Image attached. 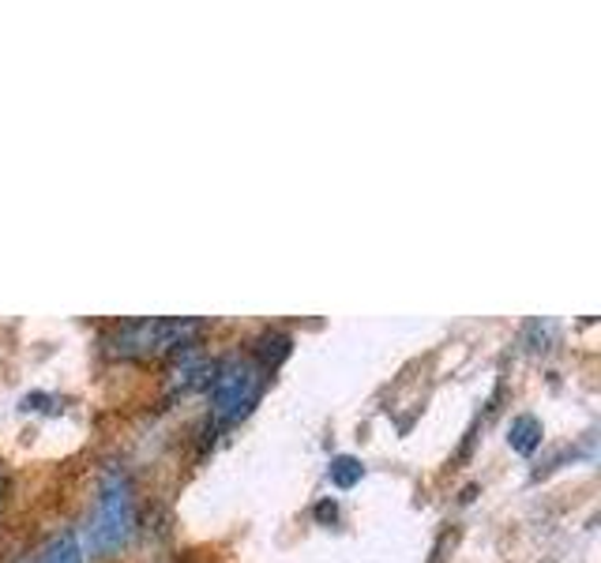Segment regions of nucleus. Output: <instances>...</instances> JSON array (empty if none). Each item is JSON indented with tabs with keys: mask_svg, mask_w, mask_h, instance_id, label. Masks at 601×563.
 <instances>
[{
	"mask_svg": "<svg viewBox=\"0 0 601 563\" xmlns=\"http://www.w3.org/2000/svg\"><path fill=\"white\" fill-rule=\"evenodd\" d=\"M136 534V496H132V481L120 466H110L102 473L99 485V500H94V515H91V549L110 556L120 552Z\"/></svg>",
	"mask_w": 601,
	"mask_h": 563,
	"instance_id": "1",
	"label": "nucleus"
},
{
	"mask_svg": "<svg viewBox=\"0 0 601 563\" xmlns=\"http://www.w3.org/2000/svg\"><path fill=\"white\" fill-rule=\"evenodd\" d=\"M203 331V320L192 316H154V320H132L105 338V354L140 361V357H158L177 346H192V338Z\"/></svg>",
	"mask_w": 601,
	"mask_h": 563,
	"instance_id": "2",
	"label": "nucleus"
},
{
	"mask_svg": "<svg viewBox=\"0 0 601 563\" xmlns=\"http://www.w3.org/2000/svg\"><path fill=\"white\" fill-rule=\"evenodd\" d=\"M264 380L267 372L259 369L256 361H245V357H230V361H218V372L210 380V413L215 421L233 424L241 418H248L252 406L264 395Z\"/></svg>",
	"mask_w": 601,
	"mask_h": 563,
	"instance_id": "3",
	"label": "nucleus"
},
{
	"mask_svg": "<svg viewBox=\"0 0 601 563\" xmlns=\"http://www.w3.org/2000/svg\"><path fill=\"white\" fill-rule=\"evenodd\" d=\"M215 372H218V361H203V357H192L189 354L181 361V369L174 372V380H169L166 395L177 398V395H189V391H196V387H210Z\"/></svg>",
	"mask_w": 601,
	"mask_h": 563,
	"instance_id": "4",
	"label": "nucleus"
},
{
	"mask_svg": "<svg viewBox=\"0 0 601 563\" xmlns=\"http://www.w3.org/2000/svg\"><path fill=\"white\" fill-rule=\"evenodd\" d=\"M290 354H294V338H290L286 331H264L252 342V361L264 372H274Z\"/></svg>",
	"mask_w": 601,
	"mask_h": 563,
	"instance_id": "5",
	"label": "nucleus"
},
{
	"mask_svg": "<svg viewBox=\"0 0 601 563\" xmlns=\"http://www.w3.org/2000/svg\"><path fill=\"white\" fill-rule=\"evenodd\" d=\"M35 563H84V545H79V529H61L42 545Z\"/></svg>",
	"mask_w": 601,
	"mask_h": 563,
	"instance_id": "6",
	"label": "nucleus"
},
{
	"mask_svg": "<svg viewBox=\"0 0 601 563\" xmlns=\"http://www.w3.org/2000/svg\"><path fill=\"white\" fill-rule=\"evenodd\" d=\"M508 444L515 455H534L541 447V421L534 413H519L508 428Z\"/></svg>",
	"mask_w": 601,
	"mask_h": 563,
	"instance_id": "7",
	"label": "nucleus"
},
{
	"mask_svg": "<svg viewBox=\"0 0 601 563\" xmlns=\"http://www.w3.org/2000/svg\"><path fill=\"white\" fill-rule=\"evenodd\" d=\"M328 477H331V485L346 492V488H354L357 481L365 477V466H361V459H354V455H338V459H331Z\"/></svg>",
	"mask_w": 601,
	"mask_h": 563,
	"instance_id": "8",
	"label": "nucleus"
},
{
	"mask_svg": "<svg viewBox=\"0 0 601 563\" xmlns=\"http://www.w3.org/2000/svg\"><path fill=\"white\" fill-rule=\"evenodd\" d=\"M552 342H557V328H552L549 320H534V323H526V346L538 354V349H549Z\"/></svg>",
	"mask_w": 601,
	"mask_h": 563,
	"instance_id": "9",
	"label": "nucleus"
},
{
	"mask_svg": "<svg viewBox=\"0 0 601 563\" xmlns=\"http://www.w3.org/2000/svg\"><path fill=\"white\" fill-rule=\"evenodd\" d=\"M316 519H320V522H335L338 519V503L335 500H320V503H316Z\"/></svg>",
	"mask_w": 601,
	"mask_h": 563,
	"instance_id": "10",
	"label": "nucleus"
},
{
	"mask_svg": "<svg viewBox=\"0 0 601 563\" xmlns=\"http://www.w3.org/2000/svg\"><path fill=\"white\" fill-rule=\"evenodd\" d=\"M15 563H35V560H30V556H20V560H15Z\"/></svg>",
	"mask_w": 601,
	"mask_h": 563,
	"instance_id": "11",
	"label": "nucleus"
},
{
	"mask_svg": "<svg viewBox=\"0 0 601 563\" xmlns=\"http://www.w3.org/2000/svg\"><path fill=\"white\" fill-rule=\"evenodd\" d=\"M0 473H4V466H0Z\"/></svg>",
	"mask_w": 601,
	"mask_h": 563,
	"instance_id": "12",
	"label": "nucleus"
}]
</instances>
